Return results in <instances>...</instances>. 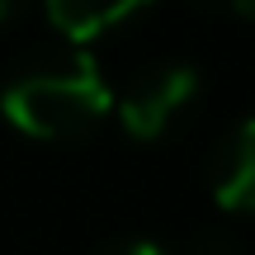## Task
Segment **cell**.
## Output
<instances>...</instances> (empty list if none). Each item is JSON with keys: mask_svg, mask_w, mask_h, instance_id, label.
<instances>
[{"mask_svg": "<svg viewBox=\"0 0 255 255\" xmlns=\"http://www.w3.org/2000/svg\"><path fill=\"white\" fill-rule=\"evenodd\" d=\"M0 114L9 128L38 142H76L114 114V95L104 71L85 52H52L33 57L24 71H14L0 90Z\"/></svg>", "mask_w": 255, "mask_h": 255, "instance_id": "1", "label": "cell"}, {"mask_svg": "<svg viewBox=\"0 0 255 255\" xmlns=\"http://www.w3.org/2000/svg\"><path fill=\"white\" fill-rule=\"evenodd\" d=\"M194 95H199V71L184 62H161L123 85V95L114 100V119L128 137L156 142L180 123V114L194 104Z\"/></svg>", "mask_w": 255, "mask_h": 255, "instance_id": "2", "label": "cell"}, {"mask_svg": "<svg viewBox=\"0 0 255 255\" xmlns=\"http://www.w3.org/2000/svg\"><path fill=\"white\" fill-rule=\"evenodd\" d=\"M208 189L222 213H237V218L255 213V119H241L222 137L208 170Z\"/></svg>", "mask_w": 255, "mask_h": 255, "instance_id": "3", "label": "cell"}, {"mask_svg": "<svg viewBox=\"0 0 255 255\" xmlns=\"http://www.w3.org/2000/svg\"><path fill=\"white\" fill-rule=\"evenodd\" d=\"M151 0H43L47 24L66 38V43H95L109 28H119L123 19H132L137 9H146Z\"/></svg>", "mask_w": 255, "mask_h": 255, "instance_id": "4", "label": "cell"}, {"mask_svg": "<svg viewBox=\"0 0 255 255\" xmlns=\"http://www.w3.org/2000/svg\"><path fill=\"white\" fill-rule=\"evenodd\" d=\"M109 255H175V251H165L161 241H123V246H114Z\"/></svg>", "mask_w": 255, "mask_h": 255, "instance_id": "5", "label": "cell"}, {"mask_svg": "<svg viewBox=\"0 0 255 255\" xmlns=\"http://www.w3.org/2000/svg\"><path fill=\"white\" fill-rule=\"evenodd\" d=\"M203 5H218V9H227V14L255 19V0H203Z\"/></svg>", "mask_w": 255, "mask_h": 255, "instance_id": "6", "label": "cell"}, {"mask_svg": "<svg viewBox=\"0 0 255 255\" xmlns=\"http://www.w3.org/2000/svg\"><path fill=\"white\" fill-rule=\"evenodd\" d=\"M14 9H19V0H0V24H5V19L14 14Z\"/></svg>", "mask_w": 255, "mask_h": 255, "instance_id": "7", "label": "cell"}]
</instances>
